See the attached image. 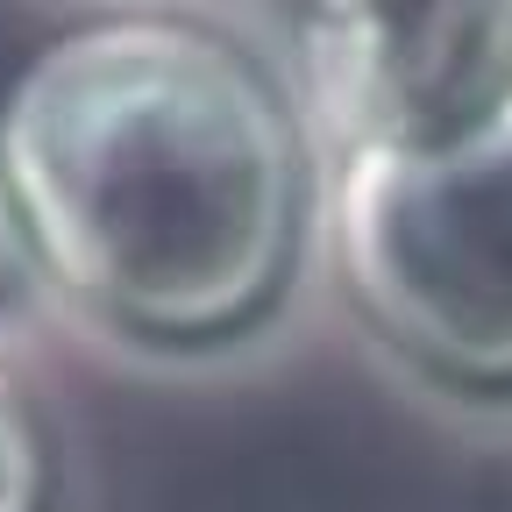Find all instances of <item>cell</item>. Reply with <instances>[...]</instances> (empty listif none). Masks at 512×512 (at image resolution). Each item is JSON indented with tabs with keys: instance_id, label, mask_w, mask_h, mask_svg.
Segmentation results:
<instances>
[{
	"instance_id": "1",
	"label": "cell",
	"mask_w": 512,
	"mask_h": 512,
	"mask_svg": "<svg viewBox=\"0 0 512 512\" xmlns=\"http://www.w3.org/2000/svg\"><path fill=\"white\" fill-rule=\"evenodd\" d=\"M0 171L29 256L150 342L249 328L299 249L292 107L200 22L121 15L57 36L0 107Z\"/></svg>"
},
{
	"instance_id": "2",
	"label": "cell",
	"mask_w": 512,
	"mask_h": 512,
	"mask_svg": "<svg viewBox=\"0 0 512 512\" xmlns=\"http://www.w3.org/2000/svg\"><path fill=\"white\" fill-rule=\"evenodd\" d=\"M335 235L384 342L448 384L512 392V114L427 150H356Z\"/></svg>"
},
{
	"instance_id": "3",
	"label": "cell",
	"mask_w": 512,
	"mask_h": 512,
	"mask_svg": "<svg viewBox=\"0 0 512 512\" xmlns=\"http://www.w3.org/2000/svg\"><path fill=\"white\" fill-rule=\"evenodd\" d=\"M313 107L356 150H427L512 114V0H384L299 22Z\"/></svg>"
},
{
	"instance_id": "4",
	"label": "cell",
	"mask_w": 512,
	"mask_h": 512,
	"mask_svg": "<svg viewBox=\"0 0 512 512\" xmlns=\"http://www.w3.org/2000/svg\"><path fill=\"white\" fill-rule=\"evenodd\" d=\"M43 491H50L43 427L22 399V384L0 370V512H43Z\"/></svg>"
},
{
	"instance_id": "5",
	"label": "cell",
	"mask_w": 512,
	"mask_h": 512,
	"mask_svg": "<svg viewBox=\"0 0 512 512\" xmlns=\"http://www.w3.org/2000/svg\"><path fill=\"white\" fill-rule=\"evenodd\" d=\"M22 256H29V228H22V207H15L8 171H0V292H8V278L22 271Z\"/></svg>"
},
{
	"instance_id": "6",
	"label": "cell",
	"mask_w": 512,
	"mask_h": 512,
	"mask_svg": "<svg viewBox=\"0 0 512 512\" xmlns=\"http://www.w3.org/2000/svg\"><path fill=\"white\" fill-rule=\"evenodd\" d=\"M299 22H328V15H363V8H384V0H285Z\"/></svg>"
}]
</instances>
